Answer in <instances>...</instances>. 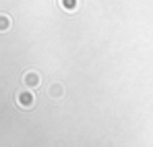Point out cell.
<instances>
[{
    "label": "cell",
    "mask_w": 153,
    "mask_h": 147,
    "mask_svg": "<svg viewBox=\"0 0 153 147\" xmlns=\"http://www.w3.org/2000/svg\"><path fill=\"white\" fill-rule=\"evenodd\" d=\"M60 6H62L64 10H73L76 6V0H60Z\"/></svg>",
    "instance_id": "cell-4"
},
{
    "label": "cell",
    "mask_w": 153,
    "mask_h": 147,
    "mask_svg": "<svg viewBox=\"0 0 153 147\" xmlns=\"http://www.w3.org/2000/svg\"><path fill=\"white\" fill-rule=\"evenodd\" d=\"M17 104L21 108H31L33 106V93L31 91H19L17 93Z\"/></svg>",
    "instance_id": "cell-1"
},
{
    "label": "cell",
    "mask_w": 153,
    "mask_h": 147,
    "mask_svg": "<svg viewBox=\"0 0 153 147\" xmlns=\"http://www.w3.org/2000/svg\"><path fill=\"white\" fill-rule=\"evenodd\" d=\"M25 85L27 87H37L39 85V75L37 73H33V71H29V73H25Z\"/></svg>",
    "instance_id": "cell-2"
},
{
    "label": "cell",
    "mask_w": 153,
    "mask_h": 147,
    "mask_svg": "<svg viewBox=\"0 0 153 147\" xmlns=\"http://www.w3.org/2000/svg\"><path fill=\"white\" fill-rule=\"evenodd\" d=\"M10 17L8 15H4V13H0V33H4V31H8L10 29Z\"/></svg>",
    "instance_id": "cell-3"
}]
</instances>
